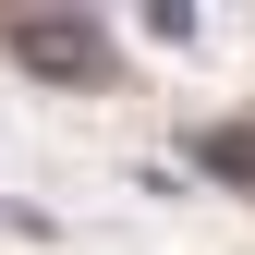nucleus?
Returning a JSON list of instances; mask_svg holds the SVG:
<instances>
[{
	"mask_svg": "<svg viewBox=\"0 0 255 255\" xmlns=\"http://www.w3.org/2000/svg\"><path fill=\"white\" fill-rule=\"evenodd\" d=\"M0 49H12L24 73H49V85H98V73H110V37H98L85 12H12Z\"/></svg>",
	"mask_w": 255,
	"mask_h": 255,
	"instance_id": "obj_1",
	"label": "nucleus"
},
{
	"mask_svg": "<svg viewBox=\"0 0 255 255\" xmlns=\"http://www.w3.org/2000/svg\"><path fill=\"white\" fill-rule=\"evenodd\" d=\"M207 170H243L255 182V134H207Z\"/></svg>",
	"mask_w": 255,
	"mask_h": 255,
	"instance_id": "obj_2",
	"label": "nucleus"
}]
</instances>
